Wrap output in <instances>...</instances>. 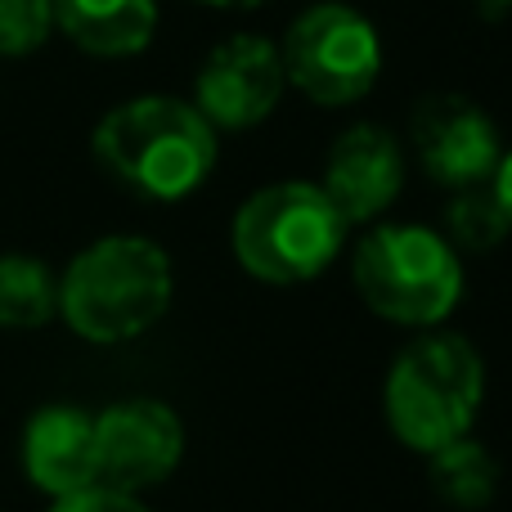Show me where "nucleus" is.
I'll use <instances>...</instances> for the list:
<instances>
[{"label": "nucleus", "mask_w": 512, "mask_h": 512, "mask_svg": "<svg viewBox=\"0 0 512 512\" xmlns=\"http://www.w3.org/2000/svg\"><path fill=\"white\" fill-rule=\"evenodd\" d=\"M90 149L122 189L153 203H180L207 185L221 144L216 126L189 99L135 95L99 117Z\"/></svg>", "instance_id": "f257e3e1"}, {"label": "nucleus", "mask_w": 512, "mask_h": 512, "mask_svg": "<svg viewBox=\"0 0 512 512\" xmlns=\"http://www.w3.org/2000/svg\"><path fill=\"white\" fill-rule=\"evenodd\" d=\"M176 297V270L162 243L108 234L81 248L59 274V315L81 342L117 346L144 337Z\"/></svg>", "instance_id": "f03ea898"}, {"label": "nucleus", "mask_w": 512, "mask_h": 512, "mask_svg": "<svg viewBox=\"0 0 512 512\" xmlns=\"http://www.w3.org/2000/svg\"><path fill=\"white\" fill-rule=\"evenodd\" d=\"M486 405V360L463 333L423 328L396 355L382 387V409L396 441L414 454H436L472 436Z\"/></svg>", "instance_id": "7ed1b4c3"}, {"label": "nucleus", "mask_w": 512, "mask_h": 512, "mask_svg": "<svg viewBox=\"0 0 512 512\" xmlns=\"http://www.w3.org/2000/svg\"><path fill=\"white\" fill-rule=\"evenodd\" d=\"M346 230L328 194L310 180H279L243 198L230 225L234 261L270 288H297L342 256Z\"/></svg>", "instance_id": "20e7f679"}, {"label": "nucleus", "mask_w": 512, "mask_h": 512, "mask_svg": "<svg viewBox=\"0 0 512 512\" xmlns=\"http://www.w3.org/2000/svg\"><path fill=\"white\" fill-rule=\"evenodd\" d=\"M360 301L400 328H441L463 301V261L441 230L378 225L351 256Z\"/></svg>", "instance_id": "39448f33"}, {"label": "nucleus", "mask_w": 512, "mask_h": 512, "mask_svg": "<svg viewBox=\"0 0 512 512\" xmlns=\"http://www.w3.org/2000/svg\"><path fill=\"white\" fill-rule=\"evenodd\" d=\"M283 77L319 108L360 104L382 77V36L360 9L324 0L292 18L279 41Z\"/></svg>", "instance_id": "423d86ee"}, {"label": "nucleus", "mask_w": 512, "mask_h": 512, "mask_svg": "<svg viewBox=\"0 0 512 512\" xmlns=\"http://www.w3.org/2000/svg\"><path fill=\"white\" fill-rule=\"evenodd\" d=\"M95 454H99V486L144 495L176 477L185 459V423L162 400H117L95 414Z\"/></svg>", "instance_id": "0eeeda50"}, {"label": "nucleus", "mask_w": 512, "mask_h": 512, "mask_svg": "<svg viewBox=\"0 0 512 512\" xmlns=\"http://www.w3.org/2000/svg\"><path fill=\"white\" fill-rule=\"evenodd\" d=\"M288 77H283L279 45L265 36L239 32L207 50L194 72V99L189 104L216 126V131H252L279 108Z\"/></svg>", "instance_id": "6e6552de"}, {"label": "nucleus", "mask_w": 512, "mask_h": 512, "mask_svg": "<svg viewBox=\"0 0 512 512\" xmlns=\"http://www.w3.org/2000/svg\"><path fill=\"white\" fill-rule=\"evenodd\" d=\"M409 144L418 167L445 189L486 185L504 158L495 117L454 90L418 99V108L409 113Z\"/></svg>", "instance_id": "1a4fd4ad"}, {"label": "nucleus", "mask_w": 512, "mask_h": 512, "mask_svg": "<svg viewBox=\"0 0 512 512\" xmlns=\"http://www.w3.org/2000/svg\"><path fill=\"white\" fill-rule=\"evenodd\" d=\"M319 189L346 225H373L405 189V144L378 122H355L333 140Z\"/></svg>", "instance_id": "9d476101"}, {"label": "nucleus", "mask_w": 512, "mask_h": 512, "mask_svg": "<svg viewBox=\"0 0 512 512\" xmlns=\"http://www.w3.org/2000/svg\"><path fill=\"white\" fill-rule=\"evenodd\" d=\"M23 472L41 495L68 499L99 486L95 414L81 405H45L23 427Z\"/></svg>", "instance_id": "9b49d317"}, {"label": "nucleus", "mask_w": 512, "mask_h": 512, "mask_svg": "<svg viewBox=\"0 0 512 512\" xmlns=\"http://www.w3.org/2000/svg\"><path fill=\"white\" fill-rule=\"evenodd\" d=\"M54 27L95 59H126L158 32V0H54Z\"/></svg>", "instance_id": "f8f14e48"}, {"label": "nucleus", "mask_w": 512, "mask_h": 512, "mask_svg": "<svg viewBox=\"0 0 512 512\" xmlns=\"http://www.w3.org/2000/svg\"><path fill=\"white\" fill-rule=\"evenodd\" d=\"M427 477H432L436 499L459 512H477L499 495V463L477 436H463V441L427 454Z\"/></svg>", "instance_id": "ddd939ff"}, {"label": "nucleus", "mask_w": 512, "mask_h": 512, "mask_svg": "<svg viewBox=\"0 0 512 512\" xmlns=\"http://www.w3.org/2000/svg\"><path fill=\"white\" fill-rule=\"evenodd\" d=\"M59 315V279L41 256H0V328H41Z\"/></svg>", "instance_id": "4468645a"}, {"label": "nucleus", "mask_w": 512, "mask_h": 512, "mask_svg": "<svg viewBox=\"0 0 512 512\" xmlns=\"http://www.w3.org/2000/svg\"><path fill=\"white\" fill-rule=\"evenodd\" d=\"M445 243L454 252H495L499 243L512 234V221L504 212V203L495 198V189L486 185H468V189H450V203H445Z\"/></svg>", "instance_id": "2eb2a0df"}, {"label": "nucleus", "mask_w": 512, "mask_h": 512, "mask_svg": "<svg viewBox=\"0 0 512 512\" xmlns=\"http://www.w3.org/2000/svg\"><path fill=\"white\" fill-rule=\"evenodd\" d=\"M54 0H0V54L18 59L50 41Z\"/></svg>", "instance_id": "dca6fc26"}, {"label": "nucleus", "mask_w": 512, "mask_h": 512, "mask_svg": "<svg viewBox=\"0 0 512 512\" xmlns=\"http://www.w3.org/2000/svg\"><path fill=\"white\" fill-rule=\"evenodd\" d=\"M50 512H153L140 495H126V490H113V486H90V490H77L68 499H54Z\"/></svg>", "instance_id": "f3484780"}, {"label": "nucleus", "mask_w": 512, "mask_h": 512, "mask_svg": "<svg viewBox=\"0 0 512 512\" xmlns=\"http://www.w3.org/2000/svg\"><path fill=\"white\" fill-rule=\"evenodd\" d=\"M490 189H495V198L504 203V212H508V221H512V149L499 158L495 176H490Z\"/></svg>", "instance_id": "a211bd4d"}, {"label": "nucleus", "mask_w": 512, "mask_h": 512, "mask_svg": "<svg viewBox=\"0 0 512 512\" xmlns=\"http://www.w3.org/2000/svg\"><path fill=\"white\" fill-rule=\"evenodd\" d=\"M198 5H212V9H261L265 0H198Z\"/></svg>", "instance_id": "6ab92c4d"}, {"label": "nucleus", "mask_w": 512, "mask_h": 512, "mask_svg": "<svg viewBox=\"0 0 512 512\" xmlns=\"http://www.w3.org/2000/svg\"><path fill=\"white\" fill-rule=\"evenodd\" d=\"M486 5H512V0H486Z\"/></svg>", "instance_id": "aec40b11"}]
</instances>
